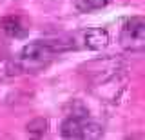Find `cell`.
<instances>
[{"instance_id":"7","label":"cell","mask_w":145,"mask_h":140,"mask_svg":"<svg viewBox=\"0 0 145 140\" xmlns=\"http://www.w3.org/2000/svg\"><path fill=\"white\" fill-rule=\"evenodd\" d=\"M112 0H74V6L82 13H91V11H96V9L109 6Z\"/></svg>"},{"instance_id":"3","label":"cell","mask_w":145,"mask_h":140,"mask_svg":"<svg viewBox=\"0 0 145 140\" xmlns=\"http://www.w3.org/2000/svg\"><path fill=\"white\" fill-rule=\"evenodd\" d=\"M62 137L96 140L103 137V128L96 122L89 120V113H69L62 122Z\"/></svg>"},{"instance_id":"9","label":"cell","mask_w":145,"mask_h":140,"mask_svg":"<svg viewBox=\"0 0 145 140\" xmlns=\"http://www.w3.org/2000/svg\"><path fill=\"white\" fill-rule=\"evenodd\" d=\"M2 2H4V0H0V4H2Z\"/></svg>"},{"instance_id":"6","label":"cell","mask_w":145,"mask_h":140,"mask_svg":"<svg viewBox=\"0 0 145 140\" xmlns=\"http://www.w3.org/2000/svg\"><path fill=\"white\" fill-rule=\"evenodd\" d=\"M109 44V33L103 28H91L84 33V46L93 51H100V49L107 47Z\"/></svg>"},{"instance_id":"4","label":"cell","mask_w":145,"mask_h":140,"mask_svg":"<svg viewBox=\"0 0 145 140\" xmlns=\"http://www.w3.org/2000/svg\"><path fill=\"white\" fill-rule=\"evenodd\" d=\"M120 44L129 53H142L145 49V18L131 16L123 22L120 31Z\"/></svg>"},{"instance_id":"1","label":"cell","mask_w":145,"mask_h":140,"mask_svg":"<svg viewBox=\"0 0 145 140\" xmlns=\"http://www.w3.org/2000/svg\"><path fill=\"white\" fill-rule=\"evenodd\" d=\"M82 75L89 89L107 102H116L127 82V67L123 60L114 57H103L82 66Z\"/></svg>"},{"instance_id":"8","label":"cell","mask_w":145,"mask_h":140,"mask_svg":"<svg viewBox=\"0 0 145 140\" xmlns=\"http://www.w3.org/2000/svg\"><path fill=\"white\" fill-rule=\"evenodd\" d=\"M45 131H47V120H44V118H35L33 122H29L27 124V133H31V135H44Z\"/></svg>"},{"instance_id":"5","label":"cell","mask_w":145,"mask_h":140,"mask_svg":"<svg viewBox=\"0 0 145 140\" xmlns=\"http://www.w3.org/2000/svg\"><path fill=\"white\" fill-rule=\"evenodd\" d=\"M0 29L11 38H24L31 29V20L22 13L7 15L0 20Z\"/></svg>"},{"instance_id":"2","label":"cell","mask_w":145,"mask_h":140,"mask_svg":"<svg viewBox=\"0 0 145 140\" xmlns=\"http://www.w3.org/2000/svg\"><path fill=\"white\" fill-rule=\"evenodd\" d=\"M74 44L69 38H56V40H35L29 42L27 46L22 47L18 53L16 66L22 73H40V71L47 69L53 64L58 53L72 49Z\"/></svg>"}]
</instances>
